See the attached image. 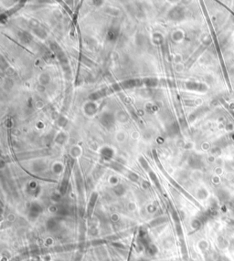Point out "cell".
I'll return each mask as SVG.
<instances>
[{"mask_svg": "<svg viewBox=\"0 0 234 261\" xmlns=\"http://www.w3.org/2000/svg\"><path fill=\"white\" fill-rule=\"evenodd\" d=\"M101 121H102V124L104 125V126H106V127H111L113 124V122H114L113 117L108 113H105L104 115H102Z\"/></svg>", "mask_w": 234, "mask_h": 261, "instance_id": "1", "label": "cell"}]
</instances>
